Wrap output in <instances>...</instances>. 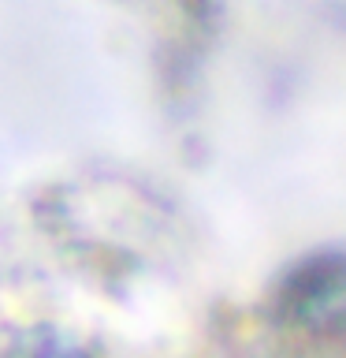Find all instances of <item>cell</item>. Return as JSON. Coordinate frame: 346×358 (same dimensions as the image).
Returning <instances> with one entry per match:
<instances>
[{
  "label": "cell",
  "mask_w": 346,
  "mask_h": 358,
  "mask_svg": "<svg viewBox=\"0 0 346 358\" xmlns=\"http://www.w3.org/2000/svg\"><path fill=\"white\" fill-rule=\"evenodd\" d=\"M301 299H306L301 310L306 340L328 358H346V265L335 262L331 268L306 273Z\"/></svg>",
  "instance_id": "cell-1"
}]
</instances>
